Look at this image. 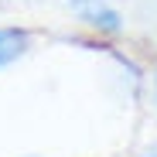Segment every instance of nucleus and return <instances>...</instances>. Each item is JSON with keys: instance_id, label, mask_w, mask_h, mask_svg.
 <instances>
[{"instance_id": "obj_2", "label": "nucleus", "mask_w": 157, "mask_h": 157, "mask_svg": "<svg viewBox=\"0 0 157 157\" xmlns=\"http://www.w3.org/2000/svg\"><path fill=\"white\" fill-rule=\"evenodd\" d=\"M34 34L28 28H0V68H10L31 51Z\"/></svg>"}, {"instance_id": "obj_4", "label": "nucleus", "mask_w": 157, "mask_h": 157, "mask_svg": "<svg viewBox=\"0 0 157 157\" xmlns=\"http://www.w3.org/2000/svg\"><path fill=\"white\" fill-rule=\"evenodd\" d=\"M140 157H157V147H150V150H144Z\"/></svg>"}, {"instance_id": "obj_3", "label": "nucleus", "mask_w": 157, "mask_h": 157, "mask_svg": "<svg viewBox=\"0 0 157 157\" xmlns=\"http://www.w3.org/2000/svg\"><path fill=\"white\" fill-rule=\"evenodd\" d=\"M150 106H154V116H157V68L150 72Z\"/></svg>"}, {"instance_id": "obj_1", "label": "nucleus", "mask_w": 157, "mask_h": 157, "mask_svg": "<svg viewBox=\"0 0 157 157\" xmlns=\"http://www.w3.org/2000/svg\"><path fill=\"white\" fill-rule=\"evenodd\" d=\"M68 10L96 38H116L126 28V17L120 14V7L109 4V0H68Z\"/></svg>"}]
</instances>
